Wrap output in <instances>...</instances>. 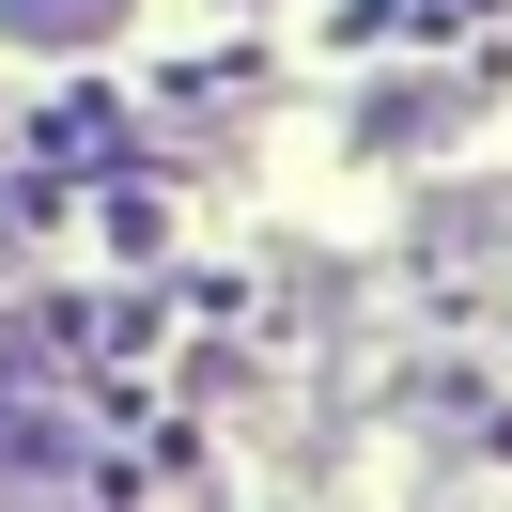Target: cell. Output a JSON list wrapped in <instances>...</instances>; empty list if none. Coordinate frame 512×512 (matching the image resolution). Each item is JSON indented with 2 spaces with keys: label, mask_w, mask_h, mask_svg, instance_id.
Wrapping results in <instances>:
<instances>
[{
  "label": "cell",
  "mask_w": 512,
  "mask_h": 512,
  "mask_svg": "<svg viewBox=\"0 0 512 512\" xmlns=\"http://www.w3.org/2000/svg\"><path fill=\"white\" fill-rule=\"evenodd\" d=\"M109 16H125V0H0V32H16V47H94Z\"/></svg>",
  "instance_id": "1"
}]
</instances>
